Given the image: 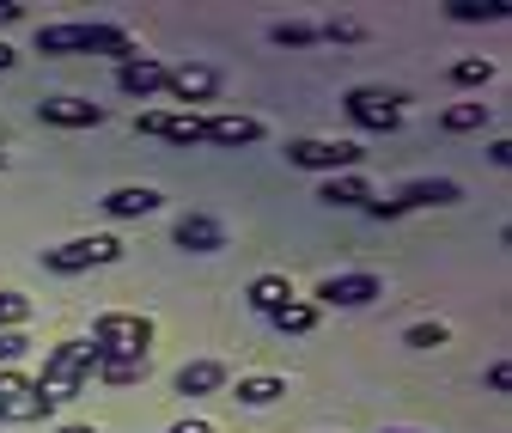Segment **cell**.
I'll use <instances>...</instances> for the list:
<instances>
[{"label": "cell", "mask_w": 512, "mask_h": 433, "mask_svg": "<svg viewBox=\"0 0 512 433\" xmlns=\"http://www.w3.org/2000/svg\"><path fill=\"white\" fill-rule=\"evenodd\" d=\"M92 366H98V342H61V348L43 360L37 385H31V397L43 403V415H55L61 403H74V397L92 385Z\"/></svg>", "instance_id": "cell-1"}, {"label": "cell", "mask_w": 512, "mask_h": 433, "mask_svg": "<svg viewBox=\"0 0 512 433\" xmlns=\"http://www.w3.org/2000/svg\"><path fill=\"white\" fill-rule=\"evenodd\" d=\"M116 55V68L122 61H135V37H128L122 25H37V55Z\"/></svg>", "instance_id": "cell-2"}, {"label": "cell", "mask_w": 512, "mask_h": 433, "mask_svg": "<svg viewBox=\"0 0 512 433\" xmlns=\"http://www.w3.org/2000/svg\"><path fill=\"white\" fill-rule=\"evenodd\" d=\"M403 92H384V86H354L348 98H342V110L360 122V129H372V135H397L403 129Z\"/></svg>", "instance_id": "cell-3"}, {"label": "cell", "mask_w": 512, "mask_h": 433, "mask_svg": "<svg viewBox=\"0 0 512 433\" xmlns=\"http://www.w3.org/2000/svg\"><path fill=\"white\" fill-rule=\"evenodd\" d=\"M116 257H122V244L104 238V232H92V238H68V244H55V251H43V269L80 275V269H104V263H116Z\"/></svg>", "instance_id": "cell-4"}, {"label": "cell", "mask_w": 512, "mask_h": 433, "mask_svg": "<svg viewBox=\"0 0 512 433\" xmlns=\"http://www.w3.org/2000/svg\"><path fill=\"white\" fill-rule=\"evenodd\" d=\"M287 165H299V171H324V177H348L354 165H360V147L354 141H287Z\"/></svg>", "instance_id": "cell-5"}, {"label": "cell", "mask_w": 512, "mask_h": 433, "mask_svg": "<svg viewBox=\"0 0 512 433\" xmlns=\"http://www.w3.org/2000/svg\"><path fill=\"white\" fill-rule=\"evenodd\" d=\"M135 129L153 135V141H171V147H202V116L196 110H141Z\"/></svg>", "instance_id": "cell-6"}, {"label": "cell", "mask_w": 512, "mask_h": 433, "mask_svg": "<svg viewBox=\"0 0 512 433\" xmlns=\"http://www.w3.org/2000/svg\"><path fill=\"white\" fill-rule=\"evenodd\" d=\"M92 342H98V348L147 354V342H153V318H135V312H104V318L92 324Z\"/></svg>", "instance_id": "cell-7"}, {"label": "cell", "mask_w": 512, "mask_h": 433, "mask_svg": "<svg viewBox=\"0 0 512 433\" xmlns=\"http://www.w3.org/2000/svg\"><path fill=\"white\" fill-rule=\"evenodd\" d=\"M378 293H384V281H378V275H366V269L317 281V305H342V312H354V305H372Z\"/></svg>", "instance_id": "cell-8"}, {"label": "cell", "mask_w": 512, "mask_h": 433, "mask_svg": "<svg viewBox=\"0 0 512 433\" xmlns=\"http://www.w3.org/2000/svg\"><path fill=\"white\" fill-rule=\"evenodd\" d=\"M165 92L189 110V104H214V92H220V74L214 68H202V61H183V68H171L165 74Z\"/></svg>", "instance_id": "cell-9"}, {"label": "cell", "mask_w": 512, "mask_h": 433, "mask_svg": "<svg viewBox=\"0 0 512 433\" xmlns=\"http://www.w3.org/2000/svg\"><path fill=\"white\" fill-rule=\"evenodd\" d=\"M391 202H397L403 214H409V208H458V202H464V190H458L452 177H415V183H403Z\"/></svg>", "instance_id": "cell-10"}, {"label": "cell", "mask_w": 512, "mask_h": 433, "mask_svg": "<svg viewBox=\"0 0 512 433\" xmlns=\"http://www.w3.org/2000/svg\"><path fill=\"white\" fill-rule=\"evenodd\" d=\"M153 373V354H128V348H98V366H92V379L104 385H141Z\"/></svg>", "instance_id": "cell-11"}, {"label": "cell", "mask_w": 512, "mask_h": 433, "mask_svg": "<svg viewBox=\"0 0 512 433\" xmlns=\"http://www.w3.org/2000/svg\"><path fill=\"white\" fill-rule=\"evenodd\" d=\"M171 238L183 244V251H196V257H214V251H226V226H220L214 214H183V220L171 226Z\"/></svg>", "instance_id": "cell-12"}, {"label": "cell", "mask_w": 512, "mask_h": 433, "mask_svg": "<svg viewBox=\"0 0 512 433\" xmlns=\"http://www.w3.org/2000/svg\"><path fill=\"white\" fill-rule=\"evenodd\" d=\"M165 61L159 55H135V61H122L116 68V86L128 92V98H153V92H165Z\"/></svg>", "instance_id": "cell-13"}, {"label": "cell", "mask_w": 512, "mask_h": 433, "mask_svg": "<svg viewBox=\"0 0 512 433\" xmlns=\"http://www.w3.org/2000/svg\"><path fill=\"white\" fill-rule=\"evenodd\" d=\"M37 116L49 129H98L104 122V104H86V98H43Z\"/></svg>", "instance_id": "cell-14"}, {"label": "cell", "mask_w": 512, "mask_h": 433, "mask_svg": "<svg viewBox=\"0 0 512 433\" xmlns=\"http://www.w3.org/2000/svg\"><path fill=\"white\" fill-rule=\"evenodd\" d=\"M202 141L208 147H256L263 141V122L256 116H202Z\"/></svg>", "instance_id": "cell-15"}, {"label": "cell", "mask_w": 512, "mask_h": 433, "mask_svg": "<svg viewBox=\"0 0 512 433\" xmlns=\"http://www.w3.org/2000/svg\"><path fill=\"white\" fill-rule=\"evenodd\" d=\"M159 190H147V183H122V190H110L98 208L110 214V220H147V214H159Z\"/></svg>", "instance_id": "cell-16"}, {"label": "cell", "mask_w": 512, "mask_h": 433, "mask_svg": "<svg viewBox=\"0 0 512 433\" xmlns=\"http://www.w3.org/2000/svg\"><path fill=\"white\" fill-rule=\"evenodd\" d=\"M317 202H330V208H366V202H378V196H372V183H366L360 171H348V177H324Z\"/></svg>", "instance_id": "cell-17"}, {"label": "cell", "mask_w": 512, "mask_h": 433, "mask_svg": "<svg viewBox=\"0 0 512 433\" xmlns=\"http://www.w3.org/2000/svg\"><path fill=\"white\" fill-rule=\"evenodd\" d=\"M220 385H226V366L220 360H189V366H177V391L183 397H208Z\"/></svg>", "instance_id": "cell-18"}, {"label": "cell", "mask_w": 512, "mask_h": 433, "mask_svg": "<svg viewBox=\"0 0 512 433\" xmlns=\"http://www.w3.org/2000/svg\"><path fill=\"white\" fill-rule=\"evenodd\" d=\"M244 299H250V312H263V318H275L281 305L293 299V287H287V275H256V281L244 287Z\"/></svg>", "instance_id": "cell-19"}, {"label": "cell", "mask_w": 512, "mask_h": 433, "mask_svg": "<svg viewBox=\"0 0 512 433\" xmlns=\"http://www.w3.org/2000/svg\"><path fill=\"white\" fill-rule=\"evenodd\" d=\"M281 397H287V379H275V373L238 379V403H250V409H269V403H281Z\"/></svg>", "instance_id": "cell-20"}, {"label": "cell", "mask_w": 512, "mask_h": 433, "mask_svg": "<svg viewBox=\"0 0 512 433\" xmlns=\"http://www.w3.org/2000/svg\"><path fill=\"white\" fill-rule=\"evenodd\" d=\"M269 324H275L281 336H311V330H317V305H305V299H287V305H281V312H275Z\"/></svg>", "instance_id": "cell-21"}, {"label": "cell", "mask_w": 512, "mask_h": 433, "mask_svg": "<svg viewBox=\"0 0 512 433\" xmlns=\"http://www.w3.org/2000/svg\"><path fill=\"white\" fill-rule=\"evenodd\" d=\"M445 13H452L458 25H500L506 19V0H452Z\"/></svg>", "instance_id": "cell-22"}, {"label": "cell", "mask_w": 512, "mask_h": 433, "mask_svg": "<svg viewBox=\"0 0 512 433\" xmlns=\"http://www.w3.org/2000/svg\"><path fill=\"white\" fill-rule=\"evenodd\" d=\"M439 129L445 135H476V129H488V104H452L439 116Z\"/></svg>", "instance_id": "cell-23"}, {"label": "cell", "mask_w": 512, "mask_h": 433, "mask_svg": "<svg viewBox=\"0 0 512 433\" xmlns=\"http://www.w3.org/2000/svg\"><path fill=\"white\" fill-rule=\"evenodd\" d=\"M494 80V61L488 55H464V61H452V86H488Z\"/></svg>", "instance_id": "cell-24"}, {"label": "cell", "mask_w": 512, "mask_h": 433, "mask_svg": "<svg viewBox=\"0 0 512 433\" xmlns=\"http://www.w3.org/2000/svg\"><path fill=\"white\" fill-rule=\"evenodd\" d=\"M403 342H409V348H445V342H452V330H445L439 318H427V324H409Z\"/></svg>", "instance_id": "cell-25"}, {"label": "cell", "mask_w": 512, "mask_h": 433, "mask_svg": "<svg viewBox=\"0 0 512 433\" xmlns=\"http://www.w3.org/2000/svg\"><path fill=\"white\" fill-rule=\"evenodd\" d=\"M269 37H275L281 49H311V43H317V25H299V19H281V25H275Z\"/></svg>", "instance_id": "cell-26"}, {"label": "cell", "mask_w": 512, "mask_h": 433, "mask_svg": "<svg viewBox=\"0 0 512 433\" xmlns=\"http://www.w3.org/2000/svg\"><path fill=\"white\" fill-rule=\"evenodd\" d=\"M0 421H43V403L25 391V397H7L0 403Z\"/></svg>", "instance_id": "cell-27"}, {"label": "cell", "mask_w": 512, "mask_h": 433, "mask_svg": "<svg viewBox=\"0 0 512 433\" xmlns=\"http://www.w3.org/2000/svg\"><path fill=\"white\" fill-rule=\"evenodd\" d=\"M317 37L324 43H360V25L354 19H330V25H317Z\"/></svg>", "instance_id": "cell-28"}, {"label": "cell", "mask_w": 512, "mask_h": 433, "mask_svg": "<svg viewBox=\"0 0 512 433\" xmlns=\"http://www.w3.org/2000/svg\"><path fill=\"white\" fill-rule=\"evenodd\" d=\"M25 391H31V379L13 373V366H0V403H7V397H25Z\"/></svg>", "instance_id": "cell-29"}, {"label": "cell", "mask_w": 512, "mask_h": 433, "mask_svg": "<svg viewBox=\"0 0 512 433\" xmlns=\"http://www.w3.org/2000/svg\"><path fill=\"white\" fill-rule=\"evenodd\" d=\"M19 354H25V336L19 330H0V366H13Z\"/></svg>", "instance_id": "cell-30"}, {"label": "cell", "mask_w": 512, "mask_h": 433, "mask_svg": "<svg viewBox=\"0 0 512 433\" xmlns=\"http://www.w3.org/2000/svg\"><path fill=\"white\" fill-rule=\"evenodd\" d=\"M506 385H512V366L494 360V366H488V391H506Z\"/></svg>", "instance_id": "cell-31"}, {"label": "cell", "mask_w": 512, "mask_h": 433, "mask_svg": "<svg viewBox=\"0 0 512 433\" xmlns=\"http://www.w3.org/2000/svg\"><path fill=\"white\" fill-rule=\"evenodd\" d=\"M488 159L506 171V165H512V141H506V135H500V141H488Z\"/></svg>", "instance_id": "cell-32"}, {"label": "cell", "mask_w": 512, "mask_h": 433, "mask_svg": "<svg viewBox=\"0 0 512 433\" xmlns=\"http://www.w3.org/2000/svg\"><path fill=\"white\" fill-rule=\"evenodd\" d=\"M171 433H214V427H208V421H202V415H189V421H177V427H171Z\"/></svg>", "instance_id": "cell-33"}, {"label": "cell", "mask_w": 512, "mask_h": 433, "mask_svg": "<svg viewBox=\"0 0 512 433\" xmlns=\"http://www.w3.org/2000/svg\"><path fill=\"white\" fill-rule=\"evenodd\" d=\"M19 13H25V7H19V0H0V25H13Z\"/></svg>", "instance_id": "cell-34"}, {"label": "cell", "mask_w": 512, "mask_h": 433, "mask_svg": "<svg viewBox=\"0 0 512 433\" xmlns=\"http://www.w3.org/2000/svg\"><path fill=\"white\" fill-rule=\"evenodd\" d=\"M55 433H98L92 421H68V427H55Z\"/></svg>", "instance_id": "cell-35"}, {"label": "cell", "mask_w": 512, "mask_h": 433, "mask_svg": "<svg viewBox=\"0 0 512 433\" xmlns=\"http://www.w3.org/2000/svg\"><path fill=\"white\" fill-rule=\"evenodd\" d=\"M13 61H19V55H13L7 43H0V74H7V68H13Z\"/></svg>", "instance_id": "cell-36"}, {"label": "cell", "mask_w": 512, "mask_h": 433, "mask_svg": "<svg viewBox=\"0 0 512 433\" xmlns=\"http://www.w3.org/2000/svg\"><path fill=\"white\" fill-rule=\"evenodd\" d=\"M384 433H415V427H384Z\"/></svg>", "instance_id": "cell-37"}, {"label": "cell", "mask_w": 512, "mask_h": 433, "mask_svg": "<svg viewBox=\"0 0 512 433\" xmlns=\"http://www.w3.org/2000/svg\"><path fill=\"white\" fill-rule=\"evenodd\" d=\"M0 165H7V153H0Z\"/></svg>", "instance_id": "cell-38"}]
</instances>
